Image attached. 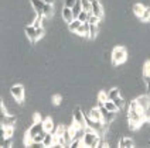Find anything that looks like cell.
Listing matches in <instances>:
<instances>
[{
	"instance_id": "cell-1",
	"label": "cell",
	"mask_w": 150,
	"mask_h": 148,
	"mask_svg": "<svg viewBox=\"0 0 150 148\" xmlns=\"http://www.w3.org/2000/svg\"><path fill=\"white\" fill-rule=\"evenodd\" d=\"M144 116H143V110L139 107V105L136 103V100L130 102L129 109H127V123H129V128L130 130H139L142 127V124L144 123Z\"/></svg>"
},
{
	"instance_id": "cell-2",
	"label": "cell",
	"mask_w": 150,
	"mask_h": 148,
	"mask_svg": "<svg viewBox=\"0 0 150 148\" xmlns=\"http://www.w3.org/2000/svg\"><path fill=\"white\" fill-rule=\"evenodd\" d=\"M41 133H45L42 121H34V123L31 124V127H30V128L27 130V133H25L24 144H25V145H33V144H34V142H33L34 137L40 135Z\"/></svg>"
},
{
	"instance_id": "cell-3",
	"label": "cell",
	"mask_w": 150,
	"mask_h": 148,
	"mask_svg": "<svg viewBox=\"0 0 150 148\" xmlns=\"http://www.w3.org/2000/svg\"><path fill=\"white\" fill-rule=\"evenodd\" d=\"M100 138L102 137H100L98 133L93 131L89 127H86L82 135V145L83 147H99Z\"/></svg>"
},
{
	"instance_id": "cell-4",
	"label": "cell",
	"mask_w": 150,
	"mask_h": 148,
	"mask_svg": "<svg viewBox=\"0 0 150 148\" xmlns=\"http://www.w3.org/2000/svg\"><path fill=\"white\" fill-rule=\"evenodd\" d=\"M126 59H127V51H126L125 47L122 45H117L113 48L112 51V65L113 66H117L120 64H123Z\"/></svg>"
},
{
	"instance_id": "cell-5",
	"label": "cell",
	"mask_w": 150,
	"mask_h": 148,
	"mask_svg": "<svg viewBox=\"0 0 150 148\" xmlns=\"http://www.w3.org/2000/svg\"><path fill=\"white\" fill-rule=\"evenodd\" d=\"M24 31H25V35H27V38L30 40V42H37L40 38H41L42 35H44V28L42 27H34L33 24L31 25H25V28H24Z\"/></svg>"
},
{
	"instance_id": "cell-6",
	"label": "cell",
	"mask_w": 150,
	"mask_h": 148,
	"mask_svg": "<svg viewBox=\"0 0 150 148\" xmlns=\"http://www.w3.org/2000/svg\"><path fill=\"white\" fill-rule=\"evenodd\" d=\"M72 124L76 126L78 128H82V130L86 128V119H85V113H83L78 106L75 107L74 112H72Z\"/></svg>"
},
{
	"instance_id": "cell-7",
	"label": "cell",
	"mask_w": 150,
	"mask_h": 148,
	"mask_svg": "<svg viewBox=\"0 0 150 148\" xmlns=\"http://www.w3.org/2000/svg\"><path fill=\"white\" fill-rule=\"evenodd\" d=\"M98 107H99L100 114H102V123H103L105 128H106V131H108L109 124H110L113 120H115V119H116V113H115V112H109L108 109L103 106V103H99V105H98Z\"/></svg>"
},
{
	"instance_id": "cell-8",
	"label": "cell",
	"mask_w": 150,
	"mask_h": 148,
	"mask_svg": "<svg viewBox=\"0 0 150 148\" xmlns=\"http://www.w3.org/2000/svg\"><path fill=\"white\" fill-rule=\"evenodd\" d=\"M10 93H11V96L14 97V100L18 105H23V102H24V86L23 85L11 86L10 88Z\"/></svg>"
},
{
	"instance_id": "cell-9",
	"label": "cell",
	"mask_w": 150,
	"mask_h": 148,
	"mask_svg": "<svg viewBox=\"0 0 150 148\" xmlns=\"http://www.w3.org/2000/svg\"><path fill=\"white\" fill-rule=\"evenodd\" d=\"M57 144H58L57 135L52 134L51 131L45 133V137H44V140H42V142H41L42 147H54V145H57Z\"/></svg>"
},
{
	"instance_id": "cell-10",
	"label": "cell",
	"mask_w": 150,
	"mask_h": 148,
	"mask_svg": "<svg viewBox=\"0 0 150 148\" xmlns=\"http://www.w3.org/2000/svg\"><path fill=\"white\" fill-rule=\"evenodd\" d=\"M91 3H92V14L102 18L103 17V7H102V4L98 0H92Z\"/></svg>"
},
{
	"instance_id": "cell-11",
	"label": "cell",
	"mask_w": 150,
	"mask_h": 148,
	"mask_svg": "<svg viewBox=\"0 0 150 148\" xmlns=\"http://www.w3.org/2000/svg\"><path fill=\"white\" fill-rule=\"evenodd\" d=\"M62 18H64V21H65L67 24H71V23L75 20L74 13H72V8L65 7V6H64V8H62Z\"/></svg>"
},
{
	"instance_id": "cell-12",
	"label": "cell",
	"mask_w": 150,
	"mask_h": 148,
	"mask_svg": "<svg viewBox=\"0 0 150 148\" xmlns=\"http://www.w3.org/2000/svg\"><path fill=\"white\" fill-rule=\"evenodd\" d=\"M75 34H78L79 37H86L88 38V34H89V23H82L76 30Z\"/></svg>"
},
{
	"instance_id": "cell-13",
	"label": "cell",
	"mask_w": 150,
	"mask_h": 148,
	"mask_svg": "<svg viewBox=\"0 0 150 148\" xmlns=\"http://www.w3.org/2000/svg\"><path fill=\"white\" fill-rule=\"evenodd\" d=\"M31 4H33V8L34 11L37 14H41L42 16V10H44V6H45V1L44 0H30Z\"/></svg>"
},
{
	"instance_id": "cell-14",
	"label": "cell",
	"mask_w": 150,
	"mask_h": 148,
	"mask_svg": "<svg viewBox=\"0 0 150 148\" xmlns=\"http://www.w3.org/2000/svg\"><path fill=\"white\" fill-rule=\"evenodd\" d=\"M117 147L119 148H132L134 147V142L132 138H129V137H122L119 142H117Z\"/></svg>"
},
{
	"instance_id": "cell-15",
	"label": "cell",
	"mask_w": 150,
	"mask_h": 148,
	"mask_svg": "<svg viewBox=\"0 0 150 148\" xmlns=\"http://www.w3.org/2000/svg\"><path fill=\"white\" fill-rule=\"evenodd\" d=\"M16 123V117L14 116H10L7 114H1V126H4V127H7V126H14Z\"/></svg>"
},
{
	"instance_id": "cell-16",
	"label": "cell",
	"mask_w": 150,
	"mask_h": 148,
	"mask_svg": "<svg viewBox=\"0 0 150 148\" xmlns=\"http://www.w3.org/2000/svg\"><path fill=\"white\" fill-rule=\"evenodd\" d=\"M136 100V103L139 105V107L140 109H144L146 106H149L150 105V97H149V95H143V96H139L137 99H134Z\"/></svg>"
},
{
	"instance_id": "cell-17",
	"label": "cell",
	"mask_w": 150,
	"mask_h": 148,
	"mask_svg": "<svg viewBox=\"0 0 150 148\" xmlns=\"http://www.w3.org/2000/svg\"><path fill=\"white\" fill-rule=\"evenodd\" d=\"M88 114H89V117H91L92 120H95V121H102V114H100L99 107H93V109H91V112H89Z\"/></svg>"
},
{
	"instance_id": "cell-18",
	"label": "cell",
	"mask_w": 150,
	"mask_h": 148,
	"mask_svg": "<svg viewBox=\"0 0 150 148\" xmlns=\"http://www.w3.org/2000/svg\"><path fill=\"white\" fill-rule=\"evenodd\" d=\"M13 130H14V126H1V138H7V137H11L13 134Z\"/></svg>"
},
{
	"instance_id": "cell-19",
	"label": "cell",
	"mask_w": 150,
	"mask_h": 148,
	"mask_svg": "<svg viewBox=\"0 0 150 148\" xmlns=\"http://www.w3.org/2000/svg\"><path fill=\"white\" fill-rule=\"evenodd\" d=\"M52 14H54V6H52V4H48V3H45L44 10H42V16L45 17V18H50V17H52Z\"/></svg>"
},
{
	"instance_id": "cell-20",
	"label": "cell",
	"mask_w": 150,
	"mask_h": 148,
	"mask_svg": "<svg viewBox=\"0 0 150 148\" xmlns=\"http://www.w3.org/2000/svg\"><path fill=\"white\" fill-rule=\"evenodd\" d=\"M98 24H89V34H88V38L89 40H95L96 35H98Z\"/></svg>"
},
{
	"instance_id": "cell-21",
	"label": "cell",
	"mask_w": 150,
	"mask_h": 148,
	"mask_svg": "<svg viewBox=\"0 0 150 148\" xmlns=\"http://www.w3.org/2000/svg\"><path fill=\"white\" fill-rule=\"evenodd\" d=\"M144 8H146V7H144L143 4H140V3H136V4L133 6V13H134V16L140 18V17H142V14H143V11H144Z\"/></svg>"
},
{
	"instance_id": "cell-22",
	"label": "cell",
	"mask_w": 150,
	"mask_h": 148,
	"mask_svg": "<svg viewBox=\"0 0 150 148\" xmlns=\"http://www.w3.org/2000/svg\"><path fill=\"white\" fill-rule=\"evenodd\" d=\"M103 106L106 107L109 112H115V113H116V112H119V109H117V106L115 105V102H113V100H109V99H108V100L103 103Z\"/></svg>"
},
{
	"instance_id": "cell-23",
	"label": "cell",
	"mask_w": 150,
	"mask_h": 148,
	"mask_svg": "<svg viewBox=\"0 0 150 148\" xmlns=\"http://www.w3.org/2000/svg\"><path fill=\"white\" fill-rule=\"evenodd\" d=\"M120 96V90L117 89V88H112L108 92V99L109 100H113V99H116Z\"/></svg>"
},
{
	"instance_id": "cell-24",
	"label": "cell",
	"mask_w": 150,
	"mask_h": 148,
	"mask_svg": "<svg viewBox=\"0 0 150 148\" xmlns=\"http://www.w3.org/2000/svg\"><path fill=\"white\" fill-rule=\"evenodd\" d=\"M42 124H44V130H45V131H52L54 124H52V120H51L50 117L44 119V120H42Z\"/></svg>"
},
{
	"instance_id": "cell-25",
	"label": "cell",
	"mask_w": 150,
	"mask_h": 148,
	"mask_svg": "<svg viewBox=\"0 0 150 148\" xmlns=\"http://www.w3.org/2000/svg\"><path fill=\"white\" fill-rule=\"evenodd\" d=\"M81 6L83 11H88L89 14H92V3L89 0H81Z\"/></svg>"
},
{
	"instance_id": "cell-26",
	"label": "cell",
	"mask_w": 150,
	"mask_h": 148,
	"mask_svg": "<svg viewBox=\"0 0 150 148\" xmlns=\"http://www.w3.org/2000/svg\"><path fill=\"white\" fill-rule=\"evenodd\" d=\"M82 11V6H81V0H78L76 1V4H75L74 7H72V13H74V17L75 18H78L79 16V13Z\"/></svg>"
},
{
	"instance_id": "cell-27",
	"label": "cell",
	"mask_w": 150,
	"mask_h": 148,
	"mask_svg": "<svg viewBox=\"0 0 150 148\" xmlns=\"http://www.w3.org/2000/svg\"><path fill=\"white\" fill-rule=\"evenodd\" d=\"M89 16H91V14H89V13H88V11H81V13H79V16H78V18H76V20H79V21H81V23H88V18H89Z\"/></svg>"
},
{
	"instance_id": "cell-28",
	"label": "cell",
	"mask_w": 150,
	"mask_h": 148,
	"mask_svg": "<svg viewBox=\"0 0 150 148\" xmlns=\"http://www.w3.org/2000/svg\"><path fill=\"white\" fill-rule=\"evenodd\" d=\"M139 20H142L143 23H147V21H150V7H146V8H144V11H143L142 17H140Z\"/></svg>"
},
{
	"instance_id": "cell-29",
	"label": "cell",
	"mask_w": 150,
	"mask_h": 148,
	"mask_svg": "<svg viewBox=\"0 0 150 148\" xmlns=\"http://www.w3.org/2000/svg\"><path fill=\"white\" fill-rule=\"evenodd\" d=\"M81 24H82V23H81L79 20H76V18H75V20L72 21V23H71V24H68V28H69V31L75 33V30H76V28H78V27H79Z\"/></svg>"
},
{
	"instance_id": "cell-30",
	"label": "cell",
	"mask_w": 150,
	"mask_h": 148,
	"mask_svg": "<svg viewBox=\"0 0 150 148\" xmlns=\"http://www.w3.org/2000/svg\"><path fill=\"white\" fill-rule=\"evenodd\" d=\"M113 102H115V105L117 106V109H119V110H122V109L125 107V100L120 97V96H119V97H116V99H113Z\"/></svg>"
},
{
	"instance_id": "cell-31",
	"label": "cell",
	"mask_w": 150,
	"mask_h": 148,
	"mask_svg": "<svg viewBox=\"0 0 150 148\" xmlns=\"http://www.w3.org/2000/svg\"><path fill=\"white\" fill-rule=\"evenodd\" d=\"M72 148H78V147H83L82 145V138H74V140L71 141V144H69Z\"/></svg>"
},
{
	"instance_id": "cell-32",
	"label": "cell",
	"mask_w": 150,
	"mask_h": 148,
	"mask_svg": "<svg viewBox=\"0 0 150 148\" xmlns=\"http://www.w3.org/2000/svg\"><path fill=\"white\" fill-rule=\"evenodd\" d=\"M143 76H150V61H146L143 65Z\"/></svg>"
},
{
	"instance_id": "cell-33",
	"label": "cell",
	"mask_w": 150,
	"mask_h": 148,
	"mask_svg": "<svg viewBox=\"0 0 150 148\" xmlns=\"http://www.w3.org/2000/svg\"><path fill=\"white\" fill-rule=\"evenodd\" d=\"M11 144H13V140H11V137H7V138H1V147H11Z\"/></svg>"
},
{
	"instance_id": "cell-34",
	"label": "cell",
	"mask_w": 150,
	"mask_h": 148,
	"mask_svg": "<svg viewBox=\"0 0 150 148\" xmlns=\"http://www.w3.org/2000/svg\"><path fill=\"white\" fill-rule=\"evenodd\" d=\"M106 100H108V93H105L103 90L99 92V95H98V102H99V103H105Z\"/></svg>"
},
{
	"instance_id": "cell-35",
	"label": "cell",
	"mask_w": 150,
	"mask_h": 148,
	"mask_svg": "<svg viewBox=\"0 0 150 148\" xmlns=\"http://www.w3.org/2000/svg\"><path fill=\"white\" fill-rule=\"evenodd\" d=\"M143 116H144V120L150 123V105L143 109Z\"/></svg>"
},
{
	"instance_id": "cell-36",
	"label": "cell",
	"mask_w": 150,
	"mask_h": 148,
	"mask_svg": "<svg viewBox=\"0 0 150 148\" xmlns=\"http://www.w3.org/2000/svg\"><path fill=\"white\" fill-rule=\"evenodd\" d=\"M99 21H100L99 17L93 16V14H91V16H89V18H88V23H89V24H98Z\"/></svg>"
},
{
	"instance_id": "cell-37",
	"label": "cell",
	"mask_w": 150,
	"mask_h": 148,
	"mask_svg": "<svg viewBox=\"0 0 150 148\" xmlns=\"http://www.w3.org/2000/svg\"><path fill=\"white\" fill-rule=\"evenodd\" d=\"M76 1H78V0H64V6H65V7L72 8L75 4H76Z\"/></svg>"
},
{
	"instance_id": "cell-38",
	"label": "cell",
	"mask_w": 150,
	"mask_h": 148,
	"mask_svg": "<svg viewBox=\"0 0 150 148\" xmlns=\"http://www.w3.org/2000/svg\"><path fill=\"white\" fill-rule=\"evenodd\" d=\"M51 100H52V103H54L55 106H59V105H61V100H62V99H61V96H59V95H54Z\"/></svg>"
},
{
	"instance_id": "cell-39",
	"label": "cell",
	"mask_w": 150,
	"mask_h": 148,
	"mask_svg": "<svg viewBox=\"0 0 150 148\" xmlns=\"http://www.w3.org/2000/svg\"><path fill=\"white\" fill-rule=\"evenodd\" d=\"M65 130H67V127H64V126H59L58 128H57V131H55V135H57V137H61V135L65 133Z\"/></svg>"
},
{
	"instance_id": "cell-40",
	"label": "cell",
	"mask_w": 150,
	"mask_h": 148,
	"mask_svg": "<svg viewBox=\"0 0 150 148\" xmlns=\"http://www.w3.org/2000/svg\"><path fill=\"white\" fill-rule=\"evenodd\" d=\"M33 119H34V121H41V116L38 114V113H34Z\"/></svg>"
},
{
	"instance_id": "cell-41",
	"label": "cell",
	"mask_w": 150,
	"mask_h": 148,
	"mask_svg": "<svg viewBox=\"0 0 150 148\" xmlns=\"http://www.w3.org/2000/svg\"><path fill=\"white\" fill-rule=\"evenodd\" d=\"M146 92H147V95H150V82L146 83Z\"/></svg>"
},
{
	"instance_id": "cell-42",
	"label": "cell",
	"mask_w": 150,
	"mask_h": 148,
	"mask_svg": "<svg viewBox=\"0 0 150 148\" xmlns=\"http://www.w3.org/2000/svg\"><path fill=\"white\" fill-rule=\"evenodd\" d=\"M44 1H45V3H48V4H52V3H54V0H44Z\"/></svg>"
},
{
	"instance_id": "cell-43",
	"label": "cell",
	"mask_w": 150,
	"mask_h": 148,
	"mask_svg": "<svg viewBox=\"0 0 150 148\" xmlns=\"http://www.w3.org/2000/svg\"><path fill=\"white\" fill-rule=\"evenodd\" d=\"M89 1H92V0H89Z\"/></svg>"
},
{
	"instance_id": "cell-44",
	"label": "cell",
	"mask_w": 150,
	"mask_h": 148,
	"mask_svg": "<svg viewBox=\"0 0 150 148\" xmlns=\"http://www.w3.org/2000/svg\"><path fill=\"white\" fill-rule=\"evenodd\" d=\"M149 23H150V21H149Z\"/></svg>"
}]
</instances>
